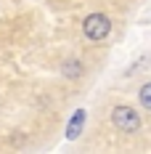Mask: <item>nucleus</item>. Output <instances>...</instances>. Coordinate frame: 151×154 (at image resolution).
<instances>
[{
	"mask_svg": "<svg viewBox=\"0 0 151 154\" xmlns=\"http://www.w3.org/2000/svg\"><path fill=\"white\" fill-rule=\"evenodd\" d=\"M138 101H140V106H143V109H149V112H151V82L140 85V91H138Z\"/></svg>",
	"mask_w": 151,
	"mask_h": 154,
	"instance_id": "obj_5",
	"label": "nucleus"
},
{
	"mask_svg": "<svg viewBox=\"0 0 151 154\" xmlns=\"http://www.w3.org/2000/svg\"><path fill=\"white\" fill-rule=\"evenodd\" d=\"M82 125H85V109H77L74 117L69 120V128H66V138L74 141L77 136H80V130H82Z\"/></svg>",
	"mask_w": 151,
	"mask_h": 154,
	"instance_id": "obj_4",
	"label": "nucleus"
},
{
	"mask_svg": "<svg viewBox=\"0 0 151 154\" xmlns=\"http://www.w3.org/2000/svg\"><path fill=\"white\" fill-rule=\"evenodd\" d=\"M111 122H114V128L122 130V133H135L138 128H140V114H138L133 106L119 104V106L111 109Z\"/></svg>",
	"mask_w": 151,
	"mask_h": 154,
	"instance_id": "obj_2",
	"label": "nucleus"
},
{
	"mask_svg": "<svg viewBox=\"0 0 151 154\" xmlns=\"http://www.w3.org/2000/svg\"><path fill=\"white\" fill-rule=\"evenodd\" d=\"M82 72H85V66H82L80 59H66L61 64V75L66 80H77V77H82Z\"/></svg>",
	"mask_w": 151,
	"mask_h": 154,
	"instance_id": "obj_3",
	"label": "nucleus"
},
{
	"mask_svg": "<svg viewBox=\"0 0 151 154\" xmlns=\"http://www.w3.org/2000/svg\"><path fill=\"white\" fill-rule=\"evenodd\" d=\"M82 32H85L88 40L101 43V40H106V37L111 35V19H109L106 14H90L85 21H82Z\"/></svg>",
	"mask_w": 151,
	"mask_h": 154,
	"instance_id": "obj_1",
	"label": "nucleus"
}]
</instances>
